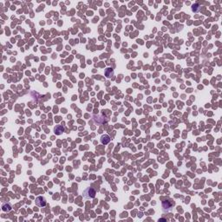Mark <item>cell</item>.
Listing matches in <instances>:
<instances>
[{
    "instance_id": "6da1fadb",
    "label": "cell",
    "mask_w": 222,
    "mask_h": 222,
    "mask_svg": "<svg viewBox=\"0 0 222 222\" xmlns=\"http://www.w3.org/2000/svg\"><path fill=\"white\" fill-rule=\"evenodd\" d=\"M175 201L171 200H166L162 201V210L164 212H171L172 211L173 206H175Z\"/></svg>"
},
{
    "instance_id": "7a4b0ae2",
    "label": "cell",
    "mask_w": 222,
    "mask_h": 222,
    "mask_svg": "<svg viewBox=\"0 0 222 222\" xmlns=\"http://www.w3.org/2000/svg\"><path fill=\"white\" fill-rule=\"evenodd\" d=\"M95 190L92 187H88L87 189H85V191L83 192V197L85 199H93V198L95 197Z\"/></svg>"
},
{
    "instance_id": "3957f363",
    "label": "cell",
    "mask_w": 222,
    "mask_h": 222,
    "mask_svg": "<svg viewBox=\"0 0 222 222\" xmlns=\"http://www.w3.org/2000/svg\"><path fill=\"white\" fill-rule=\"evenodd\" d=\"M93 120L95 121V122H96V123H99V124L105 123V122H107L108 121H109V119H108V118H105L103 115H93Z\"/></svg>"
},
{
    "instance_id": "277c9868",
    "label": "cell",
    "mask_w": 222,
    "mask_h": 222,
    "mask_svg": "<svg viewBox=\"0 0 222 222\" xmlns=\"http://www.w3.org/2000/svg\"><path fill=\"white\" fill-rule=\"evenodd\" d=\"M36 205L39 207H44V206H46V200L44 199V197L42 196H38L37 199H36Z\"/></svg>"
},
{
    "instance_id": "5b68a950",
    "label": "cell",
    "mask_w": 222,
    "mask_h": 222,
    "mask_svg": "<svg viewBox=\"0 0 222 222\" xmlns=\"http://www.w3.org/2000/svg\"><path fill=\"white\" fill-rule=\"evenodd\" d=\"M54 130H55L56 134H57V136H59V134H62V133H64V128L62 127V126H61V125H57V126H56V127H55V128H54Z\"/></svg>"
},
{
    "instance_id": "8992f818",
    "label": "cell",
    "mask_w": 222,
    "mask_h": 222,
    "mask_svg": "<svg viewBox=\"0 0 222 222\" xmlns=\"http://www.w3.org/2000/svg\"><path fill=\"white\" fill-rule=\"evenodd\" d=\"M109 142H110V137L108 134H105V136H103L101 137V142L104 144V145H107Z\"/></svg>"
},
{
    "instance_id": "52a82bcc",
    "label": "cell",
    "mask_w": 222,
    "mask_h": 222,
    "mask_svg": "<svg viewBox=\"0 0 222 222\" xmlns=\"http://www.w3.org/2000/svg\"><path fill=\"white\" fill-rule=\"evenodd\" d=\"M2 209H3V211L4 212H10L11 210V203H4L3 204V206H2Z\"/></svg>"
},
{
    "instance_id": "ba28073f",
    "label": "cell",
    "mask_w": 222,
    "mask_h": 222,
    "mask_svg": "<svg viewBox=\"0 0 222 222\" xmlns=\"http://www.w3.org/2000/svg\"><path fill=\"white\" fill-rule=\"evenodd\" d=\"M105 75H106V76L108 77V78H109V77H111L114 75V70L110 68L107 69L106 71H105Z\"/></svg>"
}]
</instances>
